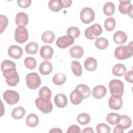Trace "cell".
Instances as JSON below:
<instances>
[{
  "instance_id": "cell-34",
  "label": "cell",
  "mask_w": 133,
  "mask_h": 133,
  "mask_svg": "<svg viewBox=\"0 0 133 133\" xmlns=\"http://www.w3.org/2000/svg\"><path fill=\"white\" fill-rule=\"evenodd\" d=\"M120 116H121L118 113H110L108 114L107 116V121L111 125H114L118 123Z\"/></svg>"
},
{
  "instance_id": "cell-18",
  "label": "cell",
  "mask_w": 133,
  "mask_h": 133,
  "mask_svg": "<svg viewBox=\"0 0 133 133\" xmlns=\"http://www.w3.org/2000/svg\"><path fill=\"white\" fill-rule=\"evenodd\" d=\"M52 71V66L51 63L47 61H43L39 67V71L41 74L44 75H47L51 73Z\"/></svg>"
},
{
  "instance_id": "cell-7",
  "label": "cell",
  "mask_w": 133,
  "mask_h": 133,
  "mask_svg": "<svg viewBox=\"0 0 133 133\" xmlns=\"http://www.w3.org/2000/svg\"><path fill=\"white\" fill-rule=\"evenodd\" d=\"M95 14L92 9L90 7H85L81 11V20L85 24H89L95 19Z\"/></svg>"
},
{
  "instance_id": "cell-36",
  "label": "cell",
  "mask_w": 133,
  "mask_h": 133,
  "mask_svg": "<svg viewBox=\"0 0 133 133\" xmlns=\"http://www.w3.org/2000/svg\"><path fill=\"white\" fill-rule=\"evenodd\" d=\"M39 96L43 99L50 100L51 97V91L48 87L44 86L39 90Z\"/></svg>"
},
{
  "instance_id": "cell-12",
  "label": "cell",
  "mask_w": 133,
  "mask_h": 133,
  "mask_svg": "<svg viewBox=\"0 0 133 133\" xmlns=\"http://www.w3.org/2000/svg\"><path fill=\"white\" fill-rule=\"evenodd\" d=\"M8 55L15 59H18L21 57L23 55V50L22 48L17 45H11L8 49Z\"/></svg>"
},
{
  "instance_id": "cell-10",
  "label": "cell",
  "mask_w": 133,
  "mask_h": 133,
  "mask_svg": "<svg viewBox=\"0 0 133 133\" xmlns=\"http://www.w3.org/2000/svg\"><path fill=\"white\" fill-rule=\"evenodd\" d=\"M74 38L70 35H66L59 37L57 41L56 45L60 48H66L74 43Z\"/></svg>"
},
{
  "instance_id": "cell-24",
  "label": "cell",
  "mask_w": 133,
  "mask_h": 133,
  "mask_svg": "<svg viewBox=\"0 0 133 133\" xmlns=\"http://www.w3.org/2000/svg\"><path fill=\"white\" fill-rule=\"evenodd\" d=\"M38 117L35 114H30L28 115L26 118V124L28 126L30 127H36L38 124Z\"/></svg>"
},
{
  "instance_id": "cell-49",
  "label": "cell",
  "mask_w": 133,
  "mask_h": 133,
  "mask_svg": "<svg viewBox=\"0 0 133 133\" xmlns=\"http://www.w3.org/2000/svg\"><path fill=\"white\" fill-rule=\"evenodd\" d=\"M49 132H62V130H61L60 128H54L51 129L50 131Z\"/></svg>"
},
{
  "instance_id": "cell-17",
  "label": "cell",
  "mask_w": 133,
  "mask_h": 133,
  "mask_svg": "<svg viewBox=\"0 0 133 133\" xmlns=\"http://www.w3.org/2000/svg\"><path fill=\"white\" fill-rule=\"evenodd\" d=\"M123 100L122 97L117 98L111 96L109 100V106L113 110H118L122 107Z\"/></svg>"
},
{
  "instance_id": "cell-33",
  "label": "cell",
  "mask_w": 133,
  "mask_h": 133,
  "mask_svg": "<svg viewBox=\"0 0 133 133\" xmlns=\"http://www.w3.org/2000/svg\"><path fill=\"white\" fill-rule=\"evenodd\" d=\"M76 89H78L83 94L84 99H86L89 97L91 94V91L89 87L85 84H81L76 86Z\"/></svg>"
},
{
  "instance_id": "cell-5",
  "label": "cell",
  "mask_w": 133,
  "mask_h": 133,
  "mask_svg": "<svg viewBox=\"0 0 133 133\" xmlns=\"http://www.w3.org/2000/svg\"><path fill=\"white\" fill-rule=\"evenodd\" d=\"M102 29L101 25L98 23H95L87 28L85 31L86 37L90 40H94L101 35Z\"/></svg>"
},
{
  "instance_id": "cell-46",
  "label": "cell",
  "mask_w": 133,
  "mask_h": 133,
  "mask_svg": "<svg viewBox=\"0 0 133 133\" xmlns=\"http://www.w3.org/2000/svg\"><path fill=\"white\" fill-rule=\"evenodd\" d=\"M124 129L122 127H121L119 125L117 124L114 128L113 132L114 133H123L124 132Z\"/></svg>"
},
{
  "instance_id": "cell-31",
  "label": "cell",
  "mask_w": 133,
  "mask_h": 133,
  "mask_svg": "<svg viewBox=\"0 0 133 133\" xmlns=\"http://www.w3.org/2000/svg\"><path fill=\"white\" fill-rule=\"evenodd\" d=\"M38 49V45L36 43L30 42L25 47V52L28 54L34 55L37 53Z\"/></svg>"
},
{
  "instance_id": "cell-9",
  "label": "cell",
  "mask_w": 133,
  "mask_h": 133,
  "mask_svg": "<svg viewBox=\"0 0 133 133\" xmlns=\"http://www.w3.org/2000/svg\"><path fill=\"white\" fill-rule=\"evenodd\" d=\"M3 98L9 105H14L19 101L20 96L18 92L13 90H7L3 94Z\"/></svg>"
},
{
  "instance_id": "cell-38",
  "label": "cell",
  "mask_w": 133,
  "mask_h": 133,
  "mask_svg": "<svg viewBox=\"0 0 133 133\" xmlns=\"http://www.w3.org/2000/svg\"><path fill=\"white\" fill-rule=\"evenodd\" d=\"M25 67L29 70H33L36 66V61L35 59L32 57H26L24 61Z\"/></svg>"
},
{
  "instance_id": "cell-37",
  "label": "cell",
  "mask_w": 133,
  "mask_h": 133,
  "mask_svg": "<svg viewBox=\"0 0 133 133\" xmlns=\"http://www.w3.org/2000/svg\"><path fill=\"white\" fill-rule=\"evenodd\" d=\"M116 25V22L113 17H109L107 18L104 21V28L108 31H113Z\"/></svg>"
},
{
  "instance_id": "cell-47",
  "label": "cell",
  "mask_w": 133,
  "mask_h": 133,
  "mask_svg": "<svg viewBox=\"0 0 133 133\" xmlns=\"http://www.w3.org/2000/svg\"><path fill=\"white\" fill-rule=\"evenodd\" d=\"M62 3L63 8H68L69 7L72 3L71 0H61Z\"/></svg>"
},
{
  "instance_id": "cell-8",
  "label": "cell",
  "mask_w": 133,
  "mask_h": 133,
  "mask_svg": "<svg viewBox=\"0 0 133 133\" xmlns=\"http://www.w3.org/2000/svg\"><path fill=\"white\" fill-rule=\"evenodd\" d=\"M15 38L17 42L23 44L29 38V33L24 26H18L15 32Z\"/></svg>"
},
{
  "instance_id": "cell-11",
  "label": "cell",
  "mask_w": 133,
  "mask_h": 133,
  "mask_svg": "<svg viewBox=\"0 0 133 133\" xmlns=\"http://www.w3.org/2000/svg\"><path fill=\"white\" fill-rule=\"evenodd\" d=\"M119 4L118 6V10L122 14H128L131 18H132V12L133 6L129 1H119Z\"/></svg>"
},
{
  "instance_id": "cell-19",
  "label": "cell",
  "mask_w": 133,
  "mask_h": 133,
  "mask_svg": "<svg viewBox=\"0 0 133 133\" xmlns=\"http://www.w3.org/2000/svg\"><path fill=\"white\" fill-rule=\"evenodd\" d=\"M127 39V35L126 33L122 31L116 32L113 35L114 42L118 45H122L126 43Z\"/></svg>"
},
{
  "instance_id": "cell-3",
  "label": "cell",
  "mask_w": 133,
  "mask_h": 133,
  "mask_svg": "<svg viewBox=\"0 0 133 133\" xmlns=\"http://www.w3.org/2000/svg\"><path fill=\"white\" fill-rule=\"evenodd\" d=\"M110 91L112 96L121 98L124 94V84L119 79H112L109 84Z\"/></svg>"
},
{
  "instance_id": "cell-6",
  "label": "cell",
  "mask_w": 133,
  "mask_h": 133,
  "mask_svg": "<svg viewBox=\"0 0 133 133\" xmlns=\"http://www.w3.org/2000/svg\"><path fill=\"white\" fill-rule=\"evenodd\" d=\"M35 103L36 107L44 113H49L52 110V104L50 99L38 97L35 99Z\"/></svg>"
},
{
  "instance_id": "cell-15",
  "label": "cell",
  "mask_w": 133,
  "mask_h": 133,
  "mask_svg": "<svg viewBox=\"0 0 133 133\" xmlns=\"http://www.w3.org/2000/svg\"><path fill=\"white\" fill-rule=\"evenodd\" d=\"M70 101L74 105H78L84 99L83 94L77 89H74L70 94Z\"/></svg>"
},
{
  "instance_id": "cell-48",
  "label": "cell",
  "mask_w": 133,
  "mask_h": 133,
  "mask_svg": "<svg viewBox=\"0 0 133 133\" xmlns=\"http://www.w3.org/2000/svg\"><path fill=\"white\" fill-rule=\"evenodd\" d=\"M94 130L91 127H86L85 128H84L83 131L82 132H91V133H94Z\"/></svg>"
},
{
  "instance_id": "cell-30",
  "label": "cell",
  "mask_w": 133,
  "mask_h": 133,
  "mask_svg": "<svg viewBox=\"0 0 133 133\" xmlns=\"http://www.w3.org/2000/svg\"><path fill=\"white\" fill-rule=\"evenodd\" d=\"M71 69L75 75L77 76H80L82 75V67L78 61L75 60L71 62Z\"/></svg>"
},
{
  "instance_id": "cell-13",
  "label": "cell",
  "mask_w": 133,
  "mask_h": 133,
  "mask_svg": "<svg viewBox=\"0 0 133 133\" xmlns=\"http://www.w3.org/2000/svg\"><path fill=\"white\" fill-rule=\"evenodd\" d=\"M107 91V88L104 86L99 85L92 89V95L96 99H101L105 96Z\"/></svg>"
},
{
  "instance_id": "cell-26",
  "label": "cell",
  "mask_w": 133,
  "mask_h": 133,
  "mask_svg": "<svg viewBox=\"0 0 133 133\" xmlns=\"http://www.w3.org/2000/svg\"><path fill=\"white\" fill-rule=\"evenodd\" d=\"M25 114V110L22 107H18L15 108L11 112V116L16 119L22 118Z\"/></svg>"
},
{
  "instance_id": "cell-41",
  "label": "cell",
  "mask_w": 133,
  "mask_h": 133,
  "mask_svg": "<svg viewBox=\"0 0 133 133\" xmlns=\"http://www.w3.org/2000/svg\"><path fill=\"white\" fill-rule=\"evenodd\" d=\"M66 34L67 35L72 36L74 38H76L79 36L80 31L79 29L76 26H71L67 30Z\"/></svg>"
},
{
  "instance_id": "cell-27",
  "label": "cell",
  "mask_w": 133,
  "mask_h": 133,
  "mask_svg": "<svg viewBox=\"0 0 133 133\" xmlns=\"http://www.w3.org/2000/svg\"><path fill=\"white\" fill-rule=\"evenodd\" d=\"M55 38L54 33L50 31H46L44 32L41 36L42 41L46 44L52 43Z\"/></svg>"
},
{
  "instance_id": "cell-45",
  "label": "cell",
  "mask_w": 133,
  "mask_h": 133,
  "mask_svg": "<svg viewBox=\"0 0 133 133\" xmlns=\"http://www.w3.org/2000/svg\"><path fill=\"white\" fill-rule=\"evenodd\" d=\"M133 73L132 70H130L126 73L125 75V79L130 83H132L133 82Z\"/></svg>"
},
{
  "instance_id": "cell-22",
  "label": "cell",
  "mask_w": 133,
  "mask_h": 133,
  "mask_svg": "<svg viewBox=\"0 0 133 133\" xmlns=\"http://www.w3.org/2000/svg\"><path fill=\"white\" fill-rule=\"evenodd\" d=\"M69 52L73 58L79 59L84 55V50L81 46H74L70 49Z\"/></svg>"
},
{
  "instance_id": "cell-42",
  "label": "cell",
  "mask_w": 133,
  "mask_h": 133,
  "mask_svg": "<svg viewBox=\"0 0 133 133\" xmlns=\"http://www.w3.org/2000/svg\"><path fill=\"white\" fill-rule=\"evenodd\" d=\"M0 22H1V33L2 34L3 32L5 30V28L7 27L8 23V20L7 18L3 15H0Z\"/></svg>"
},
{
  "instance_id": "cell-44",
  "label": "cell",
  "mask_w": 133,
  "mask_h": 133,
  "mask_svg": "<svg viewBox=\"0 0 133 133\" xmlns=\"http://www.w3.org/2000/svg\"><path fill=\"white\" fill-rule=\"evenodd\" d=\"M81 129L80 128L76 125H73L69 127V129L66 131V132H76V133H79L81 132Z\"/></svg>"
},
{
  "instance_id": "cell-1",
  "label": "cell",
  "mask_w": 133,
  "mask_h": 133,
  "mask_svg": "<svg viewBox=\"0 0 133 133\" xmlns=\"http://www.w3.org/2000/svg\"><path fill=\"white\" fill-rule=\"evenodd\" d=\"M1 70L7 84L10 86H16L20 78L16 71L15 63L9 60H5L1 64Z\"/></svg>"
},
{
  "instance_id": "cell-35",
  "label": "cell",
  "mask_w": 133,
  "mask_h": 133,
  "mask_svg": "<svg viewBox=\"0 0 133 133\" xmlns=\"http://www.w3.org/2000/svg\"><path fill=\"white\" fill-rule=\"evenodd\" d=\"M95 44L97 48L102 50L107 48L109 45V41L105 38L100 37L96 40Z\"/></svg>"
},
{
  "instance_id": "cell-4",
  "label": "cell",
  "mask_w": 133,
  "mask_h": 133,
  "mask_svg": "<svg viewBox=\"0 0 133 133\" xmlns=\"http://www.w3.org/2000/svg\"><path fill=\"white\" fill-rule=\"evenodd\" d=\"M25 79L26 85L31 89H36L41 84V78L39 75L36 72H32L28 74Z\"/></svg>"
},
{
  "instance_id": "cell-40",
  "label": "cell",
  "mask_w": 133,
  "mask_h": 133,
  "mask_svg": "<svg viewBox=\"0 0 133 133\" xmlns=\"http://www.w3.org/2000/svg\"><path fill=\"white\" fill-rule=\"evenodd\" d=\"M96 130L98 133H110L111 128L106 124L100 123L97 125Z\"/></svg>"
},
{
  "instance_id": "cell-39",
  "label": "cell",
  "mask_w": 133,
  "mask_h": 133,
  "mask_svg": "<svg viewBox=\"0 0 133 133\" xmlns=\"http://www.w3.org/2000/svg\"><path fill=\"white\" fill-rule=\"evenodd\" d=\"M77 121L81 125H86L90 121V115L86 113H82L79 114L77 117Z\"/></svg>"
},
{
  "instance_id": "cell-14",
  "label": "cell",
  "mask_w": 133,
  "mask_h": 133,
  "mask_svg": "<svg viewBox=\"0 0 133 133\" xmlns=\"http://www.w3.org/2000/svg\"><path fill=\"white\" fill-rule=\"evenodd\" d=\"M53 54L54 49L50 46L44 45L41 48L39 52L40 56L45 60H48L50 59L52 57Z\"/></svg>"
},
{
  "instance_id": "cell-20",
  "label": "cell",
  "mask_w": 133,
  "mask_h": 133,
  "mask_svg": "<svg viewBox=\"0 0 133 133\" xmlns=\"http://www.w3.org/2000/svg\"><path fill=\"white\" fill-rule=\"evenodd\" d=\"M54 101L56 106L60 108L65 107L68 103L66 97L63 94H58L56 95L54 98Z\"/></svg>"
},
{
  "instance_id": "cell-28",
  "label": "cell",
  "mask_w": 133,
  "mask_h": 133,
  "mask_svg": "<svg viewBox=\"0 0 133 133\" xmlns=\"http://www.w3.org/2000/svg\"><path fill=\"white\" fill-rule=\"evenodd\" d=\"M117 124L124 129H126L130 127L131 125V120L127 115H123L120 116L119 120Z\"/></svg>"
},
{
  "instance_id": "cell-2",
  "label": "cell",
  "mask_w": 133,
  "mask_h": 133,
  "mask_svg": "<svg viewBox=\"0 0 133 133\" xmlns=\"http://www.w3.org/2000/svg\"><path fill=\"white\" fill-rule=\"evenodd\" d=\"M133 55L132 41L126 46L117 47L114 51V56L119 60H125L131 57Z\"/></svg>"
},
{
  "instance_id": "cell-32",
  "label": "cell",
  "mask_w": 133,
  "mask_h": 133,
  "mask_svg": "<svg viewBox=\"0 0 133 133\" xmlns=\"http://www.w3.org/2000/svg\"><path fill=\"white\" fill-rule=\"evenodd\" d=\"M66 81L65 75L61 73H57L52 77V82L57 85H63Z\"/></svg>"
},
{
  "instance_id": "cell-25",
  "label": "cell",
  "mask_w": 133,
  "mask_h": 133,
  "mask_svg": "<svg viewBox=\"0 0 133 133\" xmlns=\"http://www.w3.org/2000/svg\"><path fill=\"white\" fill-rule=\"evenodd\" d=\"M49 9L54 12L59 11L63 8L61 0H52L48 2Z\"/></svg>"
},
{
  "instance_id": "cell-43",
  "label": "cell",
  "mask_w": 133,
  "mask_h": 133,
  "mask_svg": "<svg viewBox=\"0 0 133 133\" xmlns=\"http://www.w3.org/2000/svg\"><path fill=\"white\" fill-rule=\"evenodd\" d=\"M31 0H18L17 1L18 6L23 8L29 7L31 5Z\"/></svg>"
},
{
  "instance_id": "cell-29",
  "label": "cell",
  "mask_w": 133,
  "mask_h": 133,
  "mask_svg": "<svg viewBox=\"0 0 133 133\" xmlns=\"http://www.w3.org/2000/svg\"><path fill=\"white\" fill-rule=\"evenodd\" d=\"M103 11L104 14L107 16H111L113 15L115 11L114 4L110 2L105 3L103 6Z\"/></svg>"
},
{
  "instance_id": "cell-21",
  "label": "cell",
  "mask_w": 133,
  "mask_h": 133,
  "mask_svg": "<svg viewBox=\"0 0 133 133\" xmlns=\"http://www.w3.org/2000/svg\"><path fill=\"white\" fill-rule=\"evenodd\" d=\"M84 66L88 71H93L97 67V61L93 57H89L87 58L84 61Z\"/></svg>"
},
{
  "instance_id": "cell-23",
  "label": "cell",
  "mask_w": 133,
  "mask_h": 133,
  "mask_svg": "<svg viewBox=\"0 0 133 133\" xmlns=\"http://www.w3.org/2000/svg\"><path fill=\"white\" fill-rule=\"evenodd\" d=\"M112 73L114 75L117 76H122L126 72L125 66L121 63H117L114 65L112 70Z\"/></svg>"
},
{
  "instance_id": "cell-16",
  "label": "cell",
  "mask_w": 133,
  "mask_h": 133,
  "mask_svg": "<svg viewBox=\"0 0 133 133\" xmlns=\"http://www.w3.org/2000/svg\"><path fill=\"white\" fill-rule=\"evenodd\" d=\"M15 22L19 26H25L29 22L28 15L23 12H18L16 16Z\"/></svg>"
}]
</instances>
